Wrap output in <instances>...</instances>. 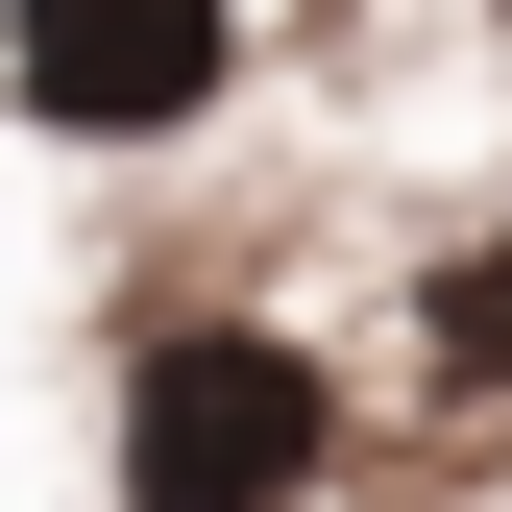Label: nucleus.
I'll use <instances>...</instances> for the list:
<instances>
[{
    "label": "nucleus",
    "mask_w": 512,
    "mask_h": 512,
    "mask_svg": "<svg viewBox=\"0 0 512 512\" xmlns=\"http://www.w3.org/2000/svg\"><path fill=\"white\" fill-rule=\"evenodd\" d=\"M317 464H342V391L269 317H171L122 366V512H293Z\"/></svg>",
    "instance_id": "obj_1"
},
{
    "label": "nucleus",
    "mask_w": 512,
    "mask_h": 512,
    "mask_svg": "<svg viewBox=\"0 0 512 512\" xmlns=\"http://www.w3.org/2000/svg\"><path fill=\"white\" fill-rule=\"evenodd\" d=\"M415 366H439V391H512V220H464L415 269Z\"/></svg>",
    "instance_id": "obj_3"
},
{
    "label": "nucleus",
    "mask_w": 512,
    "mask_h": 512,
    "mask_svg": "<svg viewBox=\"0 0 512 512\" xmlns=\"http://www.w3.org/2000/svg\"><path fill=\"white\" fill-rule=\"evenodd\" d=\"M220 0H25L0 25V98L49 122V147H171V122H220Z\"/></svg>",
    "instance_id": "obj_2"
}]
</instances>
